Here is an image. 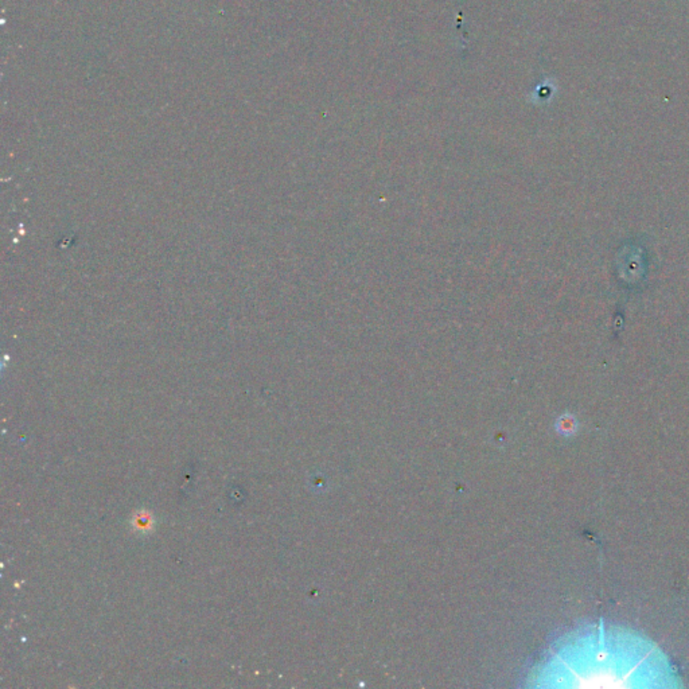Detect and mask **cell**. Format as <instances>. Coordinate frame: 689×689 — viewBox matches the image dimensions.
Listing matches in <instances>:
<instances>
[{"instance_id":"obj_1","label":"cell","mask_w":689,"mask_h":689,"mask_svg":"<svg viewBox=\"0 0 689 689\" xmlns=\"http://www.w3.org/2000/svg\"><path fill=\"white\" fill-rule=\"evenodd\" d=\"M133 525L135 529L139 532H150L154 527L153 516L148 511H139L133 520Z\"/></svg>"}]
</instances>
